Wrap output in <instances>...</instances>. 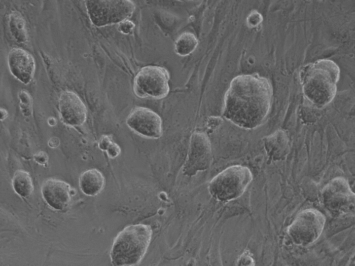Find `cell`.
<instances>
[{
    "label": "cell",
    "mask_w": 355,
    "mask_h": 266,
    "mask_svg": "<svg viewBox=\"0 0 355 266\" xmlns=\"http://www.w3.org/2000/svg\"><path fill=\"white\" fill-rule=\"evenodd\" d=\"M272 98L268 79L257 73L237 75L231 80L224 95L222 115L239 127L255 129L268 116Z\"/></svg>",
    "instance_id": "cell-1"
},
{
    "label": "cell",
    "mask_w": 355,
    "mask_h": 266,
    "mask_svg": "<svg viewBox=\"0 0 355 266\" xmlns=\"http://www.w3.org/2000/svg\"><path fill=\"white\" fill-rule=\"evenodd\" d=\"M340 68L333 61L320 59L305 65L300 78L303 94L318 108L329 104L334 98Z\"/></svg>",
    "instance_id": "cell-2"
},
{
    "label": "cell",
    "mask_w": 355,
    "mask_h": 266,
    "mask_svg": "<svg viewBox=\"0 0 355 266\" xmlns=\"http://www.w3.org/2000/svg\"><path fill=\"white\" fill-rule=\"evenodd\" d=\"M152 236L151 227L137 224L125 227L114 240L110 252L112 264L135 265L144 258Z\"/></svg>",
    "instance_id": "cell-3"
},
{
    "label": "cell",
    "mask_w": 355,
    "mask_h": 266,
    "mask_svg": "<svg viewBox=\"0 0 355 266\" xmlns=\"http://www.w3.org/2000/svg\"><path fill=\"white\" fill-rule=\"evenodd\" d=\"M253 179L248 168L234 165L218 174L210 181L208 190L217 200L226 202L240 197Z\"/></svg>",
    "instance_id": "cell-4"
},
{
    "label": "cell",
    "mask_w": 355,
    "mask_h": 266,
    "mask_svg": "<svg viewBox=\"0 0 355 266\" xmlns=\"http://www.w3.org/2000/svg\"><path fill=\"white\" fill-rule=\"evenodd\" d=\"M86 6L91 21L97 27L120 23L131 17L135 9L130 0H89Z\"/></svg>",
    "instance_id": "cell-5"
},
{
    "label": "cell",
    "mask_w": 355,
    "mask_h": 266,
    "mask_svg": "<svg viewBox=\"0 0 355 266\" xmlns=\"http://www.w3.org/2000/svg\"><path fill=\"white\" fill-rule=\"evenodd\" d=\"M169 72L163 67L144 66L134 77L133 92L136 96L141 98L162 99L169 92Z\"/></svg>",
    "instance_id": "cell-6"
},
{
    "label": "cell",
    "mask_w": 355,
    "mask_h": 266,
    "mask_svg": "<svg viewBox=\"0 0 355 266\" xmlns=\"http://www.w3.org/2000/svg\"><path fill=\"white\" fill-rule=\"evenodd\" d=\"M326 218L314 209L300 212L288 226L287 232L294 242L298 245L307 246L316 241L324 228Z\"/></svg>",
    "instance_id": "cell-7"
},
{
    "label": "cell",
    "mask_w": 355,
    "mask_h": 266,
    "mask_svg": "<svg viewBox=\"0 0 355 266\" xmlns=\"http://www.w3.org/2000/svg\"><path fill=\"white\" fill-rule=\"evenodd\" d=\"M354 198L348 181L342 177L332 179L322 191L324 205L333 213L343 214L354 211Z\"/></svg>",
    "instance_id": "cell-8"
},
{
    "label": "cell",
    "mask_w": 355,
    "mask_h": 266,
    "mask_svg": "<svg viewBox=\"0 0 355 266\" xmlns=\"http://www.w3.org/2000/svg\"><path fill=\"white\" fill-rule=\"evenodd\" d=\"M212 161V148L208 136L203 132H194L190 138L187 158L183 166L184 174L193 176L199 171L206 170Z\"/></svg>",
    "instance_id": "cell-9"
},
{
    "label": "cell",
    "mask_w": 355,
    "mask_h": 266,
    "mask_svg": "<svg viewBox=\"0 0 355 266\" xmlns=\"http://www.w3.org/2000/svg\"><path fill=\"white\" fill-rule=\"evenodd\" d=\"M126 122L129 128L141 136L158 139L162 135V119L150 108L144 107L133 108Z\"/></svg>",
    "instance_id": "cell-10"
},
{
    "label": "cell",
    "mask_w": 355,
    "mask_h": 266,
    "mask_svg": "<svg viewBox=\"0 0 355 266\" xmlns=\"http://www.w3.org/2000/svg\"><path fill=\"white\" fill-rule=\"evenodd\" d=\"M59 113L62 122L70 126L82 125L87 118L86 107L79 96L70 91L63 92L59 100Z\"/></svg>",
    "instance_id": "cell-11"
},
{
    "label": "cell",
    "mask_w": 355,
    "mask_h": 266,
    "mask_svg": "<svg viewBox=\"0 0 355 266\" xmlns=\"http://www.w3.org/2000/svg\"><path fill=\"white\" fill-rule=\"evenodd\" d=\"M8 63L11 73L26 85L32 80L36 69L32 56L26 50L14 48L9 53Z\"/></svg>",
    "instance_id": "cell-12"
},
{
    "label": "cell",
    "mask_w": 355,
    "mask_h": 266,
    "mask_svg": "<svg viewBox=\"0 0 355 266\" xmlns=\"http://www.w3.org/2000/svg\"><path fill=\"white\" fill-rule=\"evenodd\" d=\"M70 185L65 181L57 179L46 180L41 187L43 199L52 208L57 210L65 209L71 200Z\"/></svg>",
    "instance_id": "cell-13"
},
{
    "label": "cell",
    "mask_w": 355,
    "mask_h": 266,
    "mask_svg": "<svg viewBox=\"0 0 355 266\" xmlns=\"http://www.w3.org/2000/svg\"><path fill=\"white\" fill-rule=\"evenodd\" d=\"M264 146L268 157L272 160H285L290 151L288 134L283 129H278L263 139Z\"/></svg>",
    "instance_id": "cell-14"
},
{
    "label": "cell",
    "mask_w": 355,
    "mask_h": 266,
    "mask_svg": "<svg viewBox=\"0 0 355 266\" xmlns=\"http://www.w3.org/2000/svg\"><path fill=\"white\" fill-rule=\"evenodd\" d=\"M104 184V177L96 169L86 170L79 178L80 188L87 196H94L98 195L103 189Z\"/></svg>",
    "instance_id": "cell-15"
},
{
    "label": "cell",
    "mask_w": 355,
    "mask_h": 266,
    "mask_svg": "<svg viewBox=\"0 0 355 266\" xmlns=\"http://www.w3.org/2000/svg\"><path fill=\"white\" fill-rule=\"evenodd\" d=\"M14 191L22 197L30 196L33 191L31 177L27 171L18 170L15 172L12 180Z\"/></svg>",
    "instance_id": "cell-16"
},
{
    "label": "cell",
    "mask_w": 355,
    "mask_h": 266,
    "mask_svg": "<svg viewBox=\"0 0 355 266\" xmlns=\"http://www.w3.org/2000/svg\"><path fill=\"white\" fill-rule=\"evenodd\" d=\"M198 44V41L195 34L185 32L182 33L175 41V52L180 56H187L196 49Z\"/></svg>",
    "instance_id": "cell-17"
},
{
    "label": "cell",
    "mask_w": 355,
    "mask_h": 266,
    "mask_svg": "<svg viewBox=\"0 0 355 266\" xmlns=\"http://www.w3.org/2000/svg\"><path fill=\"white\" fill-rule=\"evenodd\" d=\"M10 30L19 42H24L27 40V32L23 19L19 13H14L10 18Z\"/></svg>",
    "instance_id": "cell-18"
},
{
    "label": "cell",
    "mask_w": 355,
    "mask_h": 266,
    "mask_svg": "<svg viewBox=\"0 0 355 266\" xmlns=\"http://www.w3.org/2000/svg\"><path fill=\"white\" fill-rule=\"evenodd\" d=\"M19 98L22 112L25 116H29L32 112V101L30 96L27 92L22 90L20 92Z\"/></svg>",
    "instance_id": "cell-19"
},
{
    "label": "cell",
    "mask_w": 355,
    "mask_h": 266,
    "mask_svg": "<svg viewBox=\"0 0 355 266\" xmlns=\"http://www.w3.org/2000/svg\"><path fill=\"white\" fill-rule=\"evenodd\" d=\"M134 26L135 25L133 22L127 19L119 23L118 29L121 32L128 34L133 31Z\"/></svg>",
    "instance_id": "cell-20"
},
{
    "label": "cell",
    "mask_w": 355,
    "mask_h": 266,
    "mask_svg": "<svg viewBox=\"0 0 355 266\" xmlns=\"http://www.w3.org/2000/svg\"><path fill=\"white\" fill-rule=\"evenodd\" d=\"M238 264L239 265H253L254 259L248 251L244 252L239 258Z\"/></svg>",
    "instance_id": "cell-21"
},
{
    "label": "cell",
    "mask_w": 355,
    "mask_h": 266,
    "mask_svg": "<svg viewBox=\"0 0 355 266\" xmlns=\"http://www.w3.org/2000/svg\"><path fill=\"white\" fill-rule=\"evenodd\" d=\"M262 20L261 15L257 12L254 11L247 18V23L251 26H255L261 23Z\"/></svg>",
    "instance_id": "cell-22"
},
{
    "label": "cell",
    "mask_w": 355,
    "mask_h": 266,
    "mask_svg": "<svg viewBox=\"0 0 355 266\" xmlns=\"http://www.w3.org/2000/svg\"><path fill=\"white\" fill-rule=\"evenodd\" d=\"M106 151L110 158H115L120 154L121 148L117 143L113 141Z\"/></svg>",
    "instance_id": "cell-23"
},
{
    "label": "cell",
    "mask_w": 355,
    "mask_h": 266,
    "mask_svg": "<svg viewBox=\"0 0 355 266\" xmlns=\"http://www.w3.org/2000/svg\"><path fill=\"white\" fill-rule=\"evenodd\" d=\"M112 142V138L109 135H103L98 142V146L101 150H106Z\"/></svg>",
    "instance_id": "cell-24"
},
{
    "label": "cell",
    "mask_w": 355,
    "mask_h": 266,
    "mask_svg": "<svg viewBox=\"0 0 355 266\" xmlns=\"http://www.w3.org/2000/svg\"><path fill=\"white\" fill-rule=\"evenodd\" d=\"M33 158L38 163L41 165H45L48 161V155L43 151H39L34 155Z\"/></svg>",
    "instance_id": "cell-25"
},
{
    "label": "cell",
    "mask_w": 355,
    "mask_h": 266,
    "mask_svg": "<svg viewBox=\"0 0 355 266\" xmlns=\"http://www.w3.org/2000/svg\"><path fill=\"white\" fill-rule=\"evenodd\" d=\"M222 121L223 120L221 118L218 117H211L208 118L207 125L208 126L209 125L210 128H214L220 125Z\"/></svg>",
    "instance_id": "cell-26"
},
{
    "label": "cell",
    "mask_w": 355,
    "mask_h": 266,
    "mask_svg": "<svg viewBox=\"0 0 355 266\" xmlns=\"http://www.w3.org/2000/svg\"><path fill=\"white\" fill-rule=\"evenodd\" d=\"M59 144V141L58 139L56 137H53L51 138L49 142V145L51 147H55L58 146Z\"/></svg>",
    "instance_id": "cell-27"
},
{
    "label": "cell",
    "mask_w": 355,
    "mask_h": 266,
    "mask_svg": "<svg viewBox=\"0 0 355 266\" xmlns=\"http://www.w3.org/2000/svg\"><path fill=\"white\" fill-rule=\"evenodd\" d=\"M1 120H4L8 116V111L4 108H1Z\"/></svg>",
    "instance_id": "cell-28"
},
{
    "label": "cell",
    "mask_w": 355,
    "mask_h": 266,
    "mask_svg": "<svg viewBox=\"0 0 355 266\" xmlns=\"http://www.w3.org/2000/svg\"><path fill=\"white\" fill-rule=\"evenodd\" d=\"M48 124L50 126H54L56 124V121L54 118H50L48 119Z\"/></svg>",
    "instance_id": "cell-29"
}]
</instances>
